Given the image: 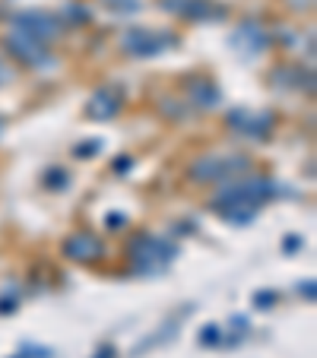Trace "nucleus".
Here are the masks:
<instances>
[{"label":"nucleus","instance_id":"nucleus-1","mask_svg":"<svg viewBox=\"0 0 317 358\" xmlns=\"http://www.w3.org/2000/svg\"><path fill=\"white\" fill-rule=\"evenodd\" d=\"M270 196H276V184L270 178H244V181H229L223 184V190L213 200V210L235 225L254 222V216L260 213V206Z\"/></svg>","mask_w":317,"mask_h":358},{"label":"nucleus","instance_id":"nucleus-2","mask_svg":"<svg viewBox=\"0 0 317 358\" xmlns=\"http://www.w3.org/2000/svg\"><path fill=\"white\" fill-rule=\"evenodd\" d=\"M127 254H130V266H134L136 276H155V273H162L178 257V248L169 244L165 238L140 231V235L130 238Z\"/></svg>","mask_w":317,"mask_h":358},{"label":"nucleus","instance_id":"nucleus-3","mask_svg":"<svg viewBox=\"0 0 317 358\" xmlns=\"http://www.w3.org/2000/svg\"><path fill=\"white\" fill-rule=\"evenodd\" d=\"M251 169L248 156H200L190 165V181L197 184H219V181H235V175Z\"/></svg>","mask_w":317,"mask_h":358},{"label":"nucleus","instance_id":"nucleus-4","mask_svg":"<svg viewBox=\"0 0 317 358\" xmlns=\"http://www.w3.org/2000/svg\"><path fill=\"white\" fill-rule=\"evenodd\" d=\"M124 51L134 57H159L162 51L178 45V35L169 29H146V26H134L124 32L121 38Z\"/></svg>","mask_w":317,"mask_h":358},{"label":"nucleus","instance_id":"nucleus-5","mask_svg":"<svg viewBox=\"0 0 317 358\" xmlns=\"http://www.w3.org/2000/svg\"><path fill=\"white\" fill-rule=\"evenodd\" d=\"M3 45H7L10 55L20 64H26V67H48V64H51V51H48L45 41H35L32 35L20 32V29H10Z\"/></svg>","mask_w":317,"mask_h":358},{"label":"nucleus","instance_id":"nucleus-6","mask_svg":"<svg viewBox=\"0 0 317 358\" xmlns=\"http://www.w3.org/2000/svg\"><path fill=\"white\" fill-rule=\"evenodd\" d=\"M13 29L32 35L35 41H45V45L48 41H55V38H61V32H64L61 20L51 16V13H45V10H22V13H16Z\"/></svg>","mask_w":317,"mask_h":358},{"label":"nucleus","instance_id":"nucleus-7","mask_svg":"<svg viewBox=\"0 0 317 358\" xmlns=\"http://www.w3.org/2000/svg\"><path fill=\"white\" fill-rule=\"evenodd\" d=\"M225 124H229L235 134L251 136V140H267L273 130V115L270 111H248V108H235L225 115Z\"/></svg>","mask_w":317,"mask_h":358},{"label":"nucleus","instance_id":"nucleus-8","mask_svg":"<svg viewBox=\"0 0 317 358\" xmlns=\"http://www.w3.org/2000/svg\"><path fill=\"white\" fill-rule=\"evenodd\" d=\"M64 257L73 260V264H95V260L105 257V244L92 231H76L64 241Z\"/></svg>","mask_w":317,"mask_h":358},{"label":"nucleus","instance_id":"nucleus-9","mask_svg":"<svg viewBox=\"0 0 317 358\" xmlns=\"http://www.w3.org/2000/svg\"><path fill=\"white\" fill-rule=\"evenodd\" d=\"M121 105H124V89L108 83V86H101L99 92L89 99L86 115L92 117V121H111V117L121 111Z\"/></svg>","mask_w":317,"mask_h":358},{"label":"nucleus","instance_id":"nucleus-10","mask_svg":"<svg viewBox=\"0 0 317 358\" xmlns=\"http://www.w3.org/2000/svg\"><path fill=\"white\" fill-rule=\"evenodd\" d=\"M232 45L241 51V55H248V57H254V55H263L267 48H270V35H267V29L260 26V22H241V26L232 32Z\"/></svg>","mask_w":317,"mask_h":358},{"label":"nucleus","instance_id":"nucleus-11","mask_svg":"<svg viewBox=\"0 0 317 358\" xmlns=\"http://www.w3.org/2000/svg\"><path fill=\"white\" fill-rule=\"evenodd\" d=\"M165 10L184 20H219L223 16V7H216L213 0H165Z\"/></svg>","mask_w":317,"mask_h":358},{"label":"nucleus","instance_id":"nucleus-12","mask_svg":"<svg viewBox=\"0 0 317 358\" xmlns=\"http://www.w3.org/2000/svg\"><path fill=\"white\" fill-rule=\"evenodd\" d=\"M188 95H190V105L194 108H216L223 101V92L213 80L206 76H197V80H188Z\"/></svg>","mask_w":317,"mask_h":358},{"label":"nucleus","instance_id":"nucleus-13","mask_svg":"<svg viewBox=\"0 0 317 358\" xmlns=\"http://www.w3.org/2000/svg\"><path fill=\"white\" fill-rule=\"evenodd\" d=\"M67 181H70V175L64 169L45 171V187H51V190H67Z\"/></svg>","mask_w":317,"mask_h":358},{"label":"nucleus","instance_id":"nucleus-14","mask_svg":"<svg viewBox=\"0 0 317 358\" xmlns=\"http://www.w3.org/2000/svg\"><path fill=\"white\" fill-rule=\"evenodd\" d=\"M16 304H20V285H10V289L0 295V314H13Z\"/></svg>","mask_w":317,"mask_h":358},{"label":"nucleus","instance_id":"nucleus-15","mask_svg":"<svg viewBox=\"0 0 317 358\" xmlns=\"http://www.w3.org/2000/svg\"><path fill=\"white\" fill-rule=\"evenodd\" d=\"M223 343V330H219L216 324H206L200 330V345H219Z\"/></svg>","mask_w":317,"mask_h":358},{"label":"nucleus","instance_id":"nucleus-16","mask_svg":"<svg viewBox=\"0 0 317 358\" xmlns=\"http://www.w3.org/2000/svg\"><path fill=\"white\" fill-rule=\"evenodd\" d=\"M89 16L92 13H89L83 3H67V20L70 22H89Z\"/></svg>","mask_w":317,"mask_h":358},{"label":"nucleus","instance_id":"nucleus-17","mask_svg":"<svg viewBox=\"0 0 317 358\" xmlns=\"http://www.w3.org/2000/svg\"><path fill=\"white\" fill-rule=\"evenodd\" d=\"M99 149H101V140H89V143H80L73 152L80 159H92V152H99Z\"/></svg>","mask_w":317,"mask_h":358},{"label":"nucleus","instance_id":"nucleus-18","mask_svg":"<svg viewBox=\"0 0 317 358\" xmlns=\"http://www.w3.org/2000/svg\"><path fill=\"white\" fill-rule=\"evenodd\" d=\"M276 292H257L254 295V304L260 308V311H270V304H276Z\"/></svg>","mask_w":317,"mask_h":358},{"label":"nucleus","instance_id":"nucleus-19","mask_svg":"<svg viewBox=\"0 0 317 358\" xmlns=\"http://www.w3.org/2000/svg\"><path fill=\"white\" fill-rule=\"evenodd\" d=\"M111 10H121V13H136L140 10V0H108Z\"/></svg>","mask_w":317,"mask_h":358},{"label":"nucleus","instance_id":"nucleus-20","mask_svg":"<svg viewBox=\"0 0 317 358\" xmlns=\"http://www.w3.org/2000/svg\"><path fill=\"white\" fill-rule=\"evenodd\" d=\"M22 355H32V358H51V349H45V345H22Z\"/></svg>","mask_w":317,"mask_h":358},{"label":"nucleus","instance_id":"nucleus-21","mask_svg":"<svg viewBox=\"0 0 317 358\" xmlns=\"http://www.w3.org/2000/svg\"><path fill=\"white\" fill-rule=\"evenodd\" d=\"M298 292H302L304 298H314V279H304V282L298 285Z\"/></svg>","mask_w":317,"mask_h":358},{"label":"nucleus","instance_id":"nucleus-22","mask_svg":"<svg viewBox=\"0 0 317 358\" xmlns=\"http://www.w3.org/2000/svg\"><path fill=\"white\" fill-rule=\"evenodd\" d=\"M130 165H134V162H130V159H118V162H115V169H118V171H124V169H130Z\"/></svg>","mask_w":317,"mask_h":358},{"label":"nucleus","instance_id":"nucleus-23","mask_svg":"<svg viewBox=\"0 0 317 358\" xmlns=\"http://www.w3.org/2000/svg\"><path fill=\"white\" fill-rule=\"evenodd\" d=\"M124 222H127L124 216H108V225H111V229H115V225H124Z\"/></svg>","mask_w":317,"mask_h":358},{"label":"nucleus","instance_id":"nucleus-24","mask_svg":"<svg viewBox=\"0 0 317 358\" xmlns=\"http://www.w3.org/2000/svg\"><path fill=\"white\" fill-rule=\"evenodd\" d=\"M3 130H7V121H3V117H0V136H3Z\"/></svg>","mask_w":317,"mask_h":358},{"label":"nucleus","instance_id":"nucleus-25","mask_svg":"<svg viewBox=\"0 0 317 358\" xmlns=\"http://www.w3.org/2000/svg\"><path fill=\"white\" fill-rule=\"evenodd\" d=\"M3 80H7V70H3V67H0V83H3Z\"/></svg>","mask_w":317,"mask_h":358},{"label":"nucleus","instance_id":"nucleus-26","mask_svg":"<svg viewBox=\"0 0 317 358\" xmlns=\"http://www.w3.org/2000/svg\"><path fill=\"white\" fill-rule=\"evenodd\" d=\"M13 358H22V355H13Z\"/></svg>","mask_w":317,"mask_h":358}]
</instances>
